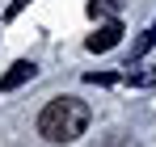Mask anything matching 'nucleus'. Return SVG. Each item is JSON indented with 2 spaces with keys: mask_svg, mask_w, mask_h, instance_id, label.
Segmentation results:
<instances>
[{
  "mask_svg": "<svg viewBox=\"0 0 156 147\" xmlns=\"http://www.w3.org/2000/svg\"><path fill=\"white\" fill-rule=\"evenodd\" d=\"M89 122H93V109L80 97H55L38 114V135L47 143H76L80 135L89 130Z\"/></svg>",
  "mask_w": 156,
  "mask_h": 147,
  "instance_id": "nucleus-1",
  "label": "nucleus"
},
{
  "mask_svg": "<svg viewBox=\"0 0 156 147\" xmlns=\"http://www.w3.org/2000/svg\"><path fill=\"white\" fill-rule=\"evenodd\" d=\"M118 38H122V21H105L97 34H89L84 46L93 50V55H101V50H114V46H118Z\"/></svg>",
  "mask_w": 156,
  "mask_h": 147,
  "instance_id": "nucleus-2",
  "label": "nucleus"
},
{
  "mask_svg": "<svg viewBox=\"0 0 156 147\" xmlns=\"http://www.w3.org/2000/svg\"><path fill=\"white\" fill-rule=\"evenodd\" d=\"M34 76H38V67H34L30 59H17L9 72L0 76V93H13V88H21V84H26V80H34Z\"/></svg>",
  "mask_w": 156,
  "mask_h": 147,
  "instance_id": "nucleus-3",
  "label": "nucleus"
},
{
  "mask_svg": "<svg viewBox=\"0 0 156 147\" xmlns=\"http://www.w3.org/2000/svg\"><path fill=\"white\" fill-rule=\"evenodd\" d=\"M152 46H156V21L148 25L144 34H139V42L131 46V59H144V55H148V50H152Z\"/></svg>",
  "mask_w": 156,
  "mask_h": 147,
  "instance_id": "nucleus-4",
  "label": "nucleus"
},
{
  "mask_svg": "<svg viewBox=\"0 0 156 147\" xmlns=\"http://www.w3.org/2000/svg\"><path fill=\"white\" fill-rule=\"evenodd\" d=\"M127 84H135V88H152L156 84V72H131V63H127V76H122Z\"/></svg>",
  "mask_w": 156,
  "mask_h": 147,
  "instance_id": "nucleus-5",
  "label": "nucleus"
},
{
  "mask_svg": "<svg viewBox=\"0 0 156 147\" xmlns=\"http://www.w3.org/2000/svg\"><path fill=\"white\" fill-rule=\"evenodd\" d=\"M84 80H89V84H114L118 76H114V72H89Z\"/></svg>",
  "mask_w": 156,
  "mask_h": 147,
  "instance_id": "nucleus-6",
  "label": "nucleus"
},
{
  "mask_svg": "<svg viewBox=\"0 0 156 147\" xmlns=\"http://www.w3.org/2000/svg\"><path fill=\"white\" fill-rule=\"evenodd\" d=\"M30 0H13V4H9V9H4V21H13V17H17V13H21V9H26Z\"/></svg>",
  "mask_w": 156,
  "mask_h": 147,
  "instance_id": "nucleus-7",
  "label": "nucleus"
}]
</instances>
